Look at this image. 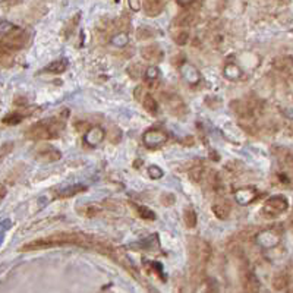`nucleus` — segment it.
<instances>
[{"instance_id":"1","label":"nucleus","mask_w":293,"mask_h":293,"mask_svg":"<svg viewBox=\"0 0 293 293\" xmlns=\"http://www.w3.org/2000/svg\"><path fill=\"white\" fill-rule=\"evenodd\" d=\"M75 245L87 249H95L104 254H113L115 248H112L107 242L92 236V235H84V233H74V232H60V233H53L49 236L34 239L31 242L24 243L19 251H39V249H49V248H57V246H69Z\"/></svg>"},{"instance_id":"2","label":"nucleus","mask_w":293,"mask_h":293,"mask_svg":"<svg viewBox=\"0 0 293 293\" xmlns=\"http://www.w3.org/2000/svg\"><path fill=\"white\" fill-rule=\"evenodd\" d=\"M64 123H66V119L62 115L53 116V117L40 120L37 123L31 125L26 129L25 137L28 140L32 141L54 140L64 129Z\"/></svg>"},{"instance_id":"3","label":"nucleus","mask_w":293,"mask_h":293,"mask_svg":"<svg viewBox=\"0 0 293 293\" xmlns=\"http://www.w3.org/2000/svg\"><path fill=\"white\" fill-rule=\"evenodd\" d=\"M211 252H213L211 246L205 241L198 239V238L189 239V259H191V270L193 279L201 277L207 263L211 258Z\"/></svg>"},{"instance_id":"4","label":"nucleus","mask_w":293,"mask_h":293,"mask_svg":"<svg viewBox=\"0 0 293 293\" xmlns=\"http://www.w3.org/2000/svg\"><path fill=\"white\" fill-rule=\"evenodd\" d=\"M28 43H29V34L19 26H15L6 36L0 39V46L12 51L22 50L24 47H26Z\"/></svg>"},{"instance_id":"5","label":"nucleus","mask_w":293,"mask_h":293,"mask_svg":"<svg viewBox=\"0 0 293 293\" xmlns=\"http://www.w3.org/2000/svg\"><path fill=\"white\" fill-rule=\"evenodd\" d=\"M287 208H289V203H287L286 197L274 195V197H270L266 201L261 213H263V216L267 217V218H274V217L283 214L284 211H287Z\"/></svg>"},{"instance_id":"6","label":"nucleus","mask_w":293,"mask_h":293,"mask_svg":"<svg viewBox=\"0 0 293 293\" xmlns=\"http://www.w3.org/2000/svg\"><path fill=\"white\" fill-rule=\"evenodd\" d=\"M241 280L245 292H258L259 290V280L256 279L255 273L246 261V258L241 259Z\"/></svg>"},{"instance_id":"7","label":"nucleus","mask_w":293,"mask_h":293,"mask_svg":"<svg viewBox=\"0 0 293 293\" xmlns=\"http://www.w3.org/2000/svg\"><path fill=\"white\" fill-rule=\"evenodd\" d=\"M161 100H163L165 106L167 107V110L173 116L180 117V116L186 115V112H188L186 104L179 97L178 94H175V92H165V94H161Z\"/></svg>"},{"instance_id":"8","label":"nucleus","mask_w":293,"mask_h":293,"mask_svg":"<svg viewBox=\"0 0 293 293\" xmlns=\"http://www.w3.org/2000/svg\"><path fill=\"white\" fill-rule=\"evenodd\" d=\"M281 238L280 233H277L276 230L267 229L261 230L255 235V242L258 246L264 248V249H271V248H276L279 243H280Z\"/></svg>"},{"instance_id":"9","label":"nucleus","mask_w":293,"mask_h":293,"mask_svg":"<svg viewBox=\"0 0 293 293\" xmlns=\"http://www.w3.org/2000/svg\"><path fill=\"white\" fill-rule=\"evenodd\" d=\"M169 140L167 134L161 129H148L147 132H144L142 135V142L145 147L148 148H160L161 145H165Z\"/></svg>"},{"instance_id":"10","label":"nucleus","mask_w":293,"mask_h":293,"mask_svg":"<svg viewBox=\"0 0 293 293\" xmlns=\"http://www.w3.org/2000/svg\"><path fill=\"white\" fill-rule=\"evenodd\" d=\"M230 106H232V110L241 119H245V120L252 119L255 115V110H256L255 103L248 100V99L246 100H235V102H232Z\"/></svg>"},{"instance_id":"11","label":"nucleus","mask_w":293,"mask_h":293,"mask_svg":"<svg viewBox=\"0 0 293 293\" xmlns=\"http://www.w3.org/2000/svg\"><path fill=\"white\" fill-rule=\"evenodd\" d=\"M180 75L189 85H198L201 84V79H203L200 71L189 62H183L180 64Z\"/></svg>"},{"instance_id":"12","label":"nucleus","mask_w":293,"mask_h":293,"mask_svg":"<svg viewBox=\"0 0 293 293\" xmlns=\"http://www.w3.org/2000/svg\"><path fill=\"white\" fill-rule=\"evenodd\" d=\"M106 138V131L102 126H89L85 131L84 135V142L88 147H97L99 144H102Z\"/></svg>"},{"instance_id":"13","label":"nucleus","mask_w":293,"mask_h":293,"mask_svg":"<svg viewBox=\"0 0 293 293\" xmlns=\"http://www.w3.org/2000/svg\"><path fill=\"white\" fill-rule=\"evenodd\" d=\"M36 157L44 163H53V161H57L62 158V153L53 147H41L40 150H37Z\"/></svg>"},{"instance_id":"14","label":"nucleus","mask_w":293,"mask_h":293,"mask_svg":"<svg viewBox=\"0 0 293 293\" xmlns=\"http://www.w3.org/2000/svg\"><path fill=\"white\" fill-rule=\"evenodd\" d=\"M256 197H258V191L255 188H249V186L241 188V189H238V191L235 192V198H236L238 204L241 205L251 204Z\"/></svg>"},{"instance_id":"15","label":"nucleus","mask_w":293,"mask_h":293,"mask_svg":"<svg viewBox=\"0 0 293 293\" xmlns=\"http://www.w3.org/2000/svg\"><path fill=\"white\" fill-rule=\"evenodd\" d=\"M141 56L144 60H148V62H160L163 59V50L157 44H151L141 49Z\"/></svg>"},{"instance_id":"16","label":"nucleus","mask_w":293,"mask_h":293,"mask_svg":"<svg viewBox=\"0 0 293 293\" xmlns=\"http://www.w3.org/2000/svg\"><path fill=\"white\" fill-rule=\"evenodd\" d=\"M289 286H290L289 271H286V270L277 271V273L274 274V277H273V287H274V290L283 292V290H287Z\"/></svg>"},{"instance_id":"17","label":"nucleus","mask_w":293,"mask_h":293,"mask_svg":"<svg viewBox=\"0 0 293 293\" xmlns=\"http://www.w3.org/2000/svg\"><path fill=\"white\" fill-rule=\"evenodd\" d=\"M197 21V13H195V9H185L183 12H180L175 18L173 21V25L175 26H189L192 25L193 22Z\"/></svg>"},{"instance_id":"18","label":"nucleus","mask_w":293,"mask_h":293,"mask_svg":"<svg viewBox=\"0 0 293 293\" xmlns=\"http://www.w3.org/2000/svg\"><path fill=\"white\" fill-rule=\"evenodd\" d=\"M213 213L217 218L220 220H226L227 217L230 216V211H232V205L227 200H220V201H216L213 207H211Z\"/></svg>"},{"instance_id":"19","label":"nucleus","mask_w":293,"mask_h":293,"mask_svg":"<svg viewBox=\"0 0 293 293\" xmlns=\"http://www.w3.org/2000/svg\"><path fill=\"white\" fill-rule=\"evenodd\" d=\"M88 189L85 185H81V183H78V185H72V186H66L63 189H60V191L56 193V197L57 198H72V197H75L78 193H82V192H85Z\"/></svg>"},{"instance_id":"20","label":"nucleus","mask_w":293,"mask_h":293,"mask_svg":"<svg viewBox=\"0 0 293 293\" xmlns=\"http://www.w3.org/2000/svg\"><path fill=\"white\" fill-rule=\"evenodd\" d=\"M165 8V0H145L144 11L148 16H155L163 11Z\"/></svg>"},{"instance_id":"21","label":"nucleus","mask_w":293,"mask_h":293,"mask_svg":"<svg viewBox=\"0 0 293 293\" xmlns=\"http://www.w3.org/2000/svg\"><path fill=\"white\" fill-rule=\"evenodd\" d=\"M68 69V60L66 59H57L53 60L50 64H47L41 72H47V74H63Z\"/></svg>"},{"instance_id":"22","label":"nucleus","mask_w":293,"mask_h":293,"mask_svg":"<svg viewBox=\"0 0 293 293\" xmlns=\"http://www.w3.org/2000/svg\"><path fill=\"white\" fill-rule=\"evenodd\" d=\"M273 68L277 71H290L293 68V57L292 56H279L273 60Z\"/></svg>"},{"instance_id":"23","label":"nucleus","mask_w":293,"mask_h":293,"mask_svg":"<svg viewBox=\"0 0 293 293\" xmlns=\"http://www.w3.org/2000/svg\"><path fill=\"white\" fill-rule=\"evenodd\" d=\"M224 77L227 78L229 81H238L242 78V71L241 68L236 63H227L224 66Z\"/></svg>"},{"instance_id":"24","label":"nucleus","mask_w":293,"mask_h":293,"mask_svg":"<svg viewBox=\"0 0 293 293\" xmlns=\"http://www.w3.org/2000/svg\"><path fill=\"white\" fill-rule=\"evenodd\" d=\"M129 204H131V207L135 208L137 214H138L141 218H144V220H155V213H154L153 210H150L148 207H145V205H138L135 204V203H129Z\"/></svg>"},{"instance_id":"25","label":"nucleus","mask_w":293,"mask_h":293,"mask_svg":"<svg viewBox=\"0 0 293 293\" xmlns=\"http://www.w3.org/2000/svg\"><path fill=\"white\" fill-rule=\"evenodd\" d=\"M142 106H144V109H145L148 113H151V115H155V113L158 112V104H157L155 99H154L151 94H145V95L142 97Z\"/></svg>"},{"instance_id":"26","label":"nucleus","mask_w":293,"mask_h":293,"mask_svg":"<svg viewBox=\"0 0 293 293\" xmlns=\"http://www.w3.org/2000/svg\"><path fill=\"white\" fill-rule=\"evenodd\" d=\"M24 119H25V113H21V112H12V113H9V115L5 116V117L2 119V122H3L5 125H18V123H21Z\"/></svg>"},{"instance_id":"27","label":"nucleus","mask_w":293,"mask_h":293,"mask_svg":"<svg viewBox=\"0 0 293 293\" xmlns=\"http://www.w3.org/2000/svg\"><path fill=\"white\" fill-rule=\"evenodd\" d=\"M205 173H207L205 167L201 166V165H197V166H193L191 170H189V178H191V180H193V182L200 183V182L204 180Z\"/></svg>"},{"instance_id":"28","label":"nucleus","mask_w":293,"mask_h":293,"mask_svg":"<svg viewBox=\"0 0 293 293\" xmlns=\"http://www.w3.org/2000/svg\"><path fill=\"white\" fill-rule=\"evenodd\" d=\"M0 64L5 68H11L13 64V51L0 46Z\"/></svg>"},{"instance_id":"29","label":"nucleus","mask_w":293,"mask_h":293,"mask_svg":"<svg viewBox=\"0 0 293 293\" xmlns=\"http://www.w3.org/2000/svg\"><path fill=\"white\" fill-rule=\"evenodd\" d=\"M110 44L117 47V49H123V47H126L127 44H129V37H127V34H125V32L116 34V36H113V37L110 39Z\"/></svg>"},{"instance_id":"30","label":"nucleus","mask_w":293,"mask_h":293,"mask_svg":"<svg viewBox=\"0 0 293 293\" xmlns=\"http://www.w3.org/2000/svg\"><path fill=\"white\" fill-rule=\"evenodd\" d=\"M183 221H185L186 227H189V229H193V227L197 226L198 218H197V213L193 211V208H186V210H185V213H183Z\"/></svg>"},{"instance_id":"31","label":"nucleus","mask_w":293,"mask_h":293,"mask_svg":"<svg viewBox=\"0 0 293 293\" xmlns=\"http://www.w3.org/2000/svg\"><path fill=\"white\" fill-rule=\"evenodd\" d=\"M82 213V216L85 217H95L99 216L100 213H102V205H97V204H89V205H85L82 210H81Z\"/></svg>"},{"instance_id":"32","label":"nucleus","mask_w":293,"mask_h":293,"mask_svg":"<svg viewBox=\"0 0 293 293\" xmlns=\"http://www.w3.org/2000/svg\"><path fill=\"white\" fill-rule=\"evenodd\" d=\"M144 68L141 66L140 63H134L132 66H129L127 68V74H129V77H132L134 79H138L144 75Z\"/></svg>"},{"instance_id":"33","label":"nucleus","mask_w":293,"mask_h":293,"mask_svg":"<svg viewBox=\"0 0 293 293\" xmlns=\"http://www.w3.org/2000/svg\"><path fill=\"white\" fill-rule=\"evenodd\" d=\"M158 77H160V71H158V68H155V66H148V68L145 69V72H144V78H145L147 81H150V82H154Z\"/></svg>"},{"instance_id":"34","label":"nucleus","mask_w":293,"mask_h":293,"mask_svg":"<svg viewBox=\"0 0 293 293\" xmlns=\"http://www.w3.org/2000/svg\"><path fill=\"white\" fill-rule=\"evenodd\" d=\"M13 148H15L13 142H5V144H2V145H0V161L12 153Z\"/></svg>"},{"instance_id":"35","label":"nucleus","mask_w":293,"mask_h":293,"mask_svg":"<svg viewBox=\"0 0 293 293\" xmlns=\"http://www.w3.org/2000/svg\"><path fill=\"white\" fill-rule=\"evenodd\" d=\"M189 32H186V31H182V32H178L175 37H173V40H175V43L176 44H179V46H185L188 41H189Z\"/></svg>"},{"instance_id":"36","label":"nucleus","mask_w":293,"mask_h":293,"mask_svg":"<svg viewBox=\"0 0 293 293\" xmlns=\"http://www.w3.org/2000/svg\"><path fill=\"white\" fill-rule=\"evenodd\" d=\"M154 36V32L150 29V28H145V26H141L138 28V31H137V37L138 40H147V39H151Z\"/></svg>"},{"instance_id":"37","label":"nucleus","mask_w":293,"mask_h":293,"mask_svg":"<svg viewBox=\"0 0 293 293\" xmlns=\"http://www.w3.org/2000/svg\"><path fill=\"white\" fill-rule=\"evenodd\" d=\"M148 176L151 179L163 178V170L158 166H150L148 167Z\"/></svg>"},{"instance_id":"38","label":"nucleus","mask_w":293,"mask_h":293,"mask_svg":"<svg viewBox=\"0 0 293 293\" xmlns=\"http://www.w3.org/2000/svg\"><path fill=\"white\" fill-rule=\"evenodd\" d=\"M15 25L11 24V22H8V21H2L0 22V39L3 37V36H6L11 29H13Z\"/></svg>"},{"instance_id":"39","label":"nucleus","mask_w":293,"mask_h":293,"mask_svg":"<svg viewBox=\"0 0 293 293\" xmlns=\"http://www.w3.org/2000/svg\"><path fill=\"white\" fill-rule=\"evenodd\" d=\"M160 200H161V204L167 205V207H170V205L175 204V201H176V197H175L173 193H163Z\"/></svg>"},{"instance_id":"40","label":"nucleus","mask_w":293,"mask_h":293,"mask_svg":"<svg viewBox=\"0 0 293 293\" xmlns=\"http://www.w3.org/2000/svg\"><path fill=\"white\" fill-rule=\"evenodd\" d=\"M79 16H81V15L78 13L77 16H75V19H72V21H71V24H69V25L64 28V32H66V36H68V37H69V36L72 34V29H75V26H77L78 21H79Z\"/></svg>"},{"instance_id":"41","label":"nucleus","mask_w":293,"mask_h":293,"mask_svg":"<svg viewBox=\"0 0 293 293\" xmlns=\"http://www.w3.org/2000/svg\"><path fill=\"white\" fill-rule=\"evenodd\" d=\"M129 2V8L134 11V12H138L142 9V2L141 0H127Z\"/></svg>"},{"instance_id":"42","label":"nucleus","mask_w":293,"mask_h":293,"mask_svg":"<svg viewBox=\"0 0 293 293\" xmlns=\"http://www.w3.org/2000/svg\"><path fill=\"white\" fill-rule=\"evenodd\" d=\"M176 2H178V5H180L182 8H193L195 3L200 2V0H176Z\"/></svg>"},{"instance_id":"43","label":"nucleus","mask_w":293,"mask_h":293,"mask_svg":"<svg viewBox=\"0 0 293 293\" xmlns=\"http://www.w3.org/2000/svg\"><path fill=\"white\" fill-rule=\"evenodd\" d=\"M21 3V0H0V8H11Z\"/></svg>"},{"instance_id":"44","label":"nucleus","mask_w":293,"mask_h":293,"mask_svg":"<svg viewBox=\"0 0 293 293\" xmlns=\"http://www.w3.org/2000/svg\"><path fill=\"white\" fill-rule=\"evenodd\" d=\"M11 227V220H5L3 223H0V232H5Z\"/></svg>"},{"instance_id":"45","label":"nucleus","mask_w":293,"mask_h":293,"mask_svg":"<svg viewBox=\"0 0 293 293\" xmlns=\"http://www.w3.org/2000/svg\"><path fill=\"white\" fill-rule=\"evenodd\" d=\"M6 193H8V191H6V188H5L3 185H0V203L3 201V198L6 197Z\"/></svg>"},{"instance_id":"46","label":"nucleus","mask_w":293,"mask_h":293,"mask_svg":"<svg viewBox=\"0 0 293 293\" xmlns=\"http://www.w3.org/2000/svg\"><path fill=\"white\" fill-rule=\"evenodd\" d=\"M289 223H290V226L293 227V213L290 214V218H289Z\"/></svg>"},{"instance_id":"47","label":"nucleus","mask_w":293,"mask_h":293,"mask_svg":"<svg viewBox=\"0 0 293 293\" xmlns=\"http://www.w3.org/2000/svg\"><path fill=\"white\" fill-rule=\"evenodd\" d=\"M0 243H2V238H0Z\"/></svg>"}]
</instances>
